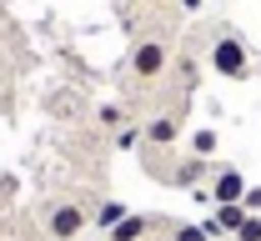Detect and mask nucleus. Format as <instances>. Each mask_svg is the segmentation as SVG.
<instances>
[{
	"mask_svg": "<svg viewBox=\"0 0 261 241\" xmlns=\"http://www.w3.org/2000/svg\"><path fill=\"white\" fill-rule=\"evenodd\" d=\"M216 146H221V136H216L211 126H201V131L191 136V156H201V161H211V151H216Z\"/></svg>",
	"mask_w": 261,
	"mask_h": 241,
	"instance_id": "nucleus-11",
	"label": "nucleus"
},
{
	"mask_svg": "<svg viewBox=\"0 0 261 241\" xmlns=\"http://www.w3.org/2000/svg\"><path fill=\"white\" fill-rule=\"evenodd\" d=\"M126 216H130V211L121 206V201H100L96 216H91V231H100V236H106V231H111V226H121Z\"/></svg>",
	"mask_w": 261,
	"mask_h": 241,
	"instance_id": "nucleus-9",
	"label": "nucleus"
},
{
	"mask_svg": "<svg viewBox=\"0 0 261 241\" xmlns=\"http://www.w3.org/2000/svg\"><path fill=\"white\" fill-rule=\"evenodd\" d=\"M161 226H171L166 216H146V211H130L121 226H111L100 241H151V231H161Z\"/></svg>",
	"mask_w": 261,
	"mask_h": 241,
	"instance_id": "nucleus-6",
	"label": "nucleus"
},
{
	"mask_svg": "<svg viewBox=\"0 0 261 241\" xmlns=\"http://www.w3.org/2000/svg\"><path fill=\"white\" fill-rule=\"evenodd\" d=\"M130 5H136V10H146V15H161L171 0H130Z\"/></svg>",
	"mask_w": 261,
	"mask_h": 241,
	"instance_id": "nucleus-15",
	"label": "nucleus"
},
{
	"mask_svg": "<svg viewBox=\"0 0 261 241\" xmlns=\"http://www.w3.org/2000/svg\"><path fill=\"white\" fill-rule=\"evenodd\" d=\"M91 196H56V201H45L40 206V236L45 241H75L91 231Z\"/></svg>",
	"mask_w": 261,
	"mask_h": 241,
	"instance_id": "nucleus-2",
	"label": "nucleus"
},
{
	"mask_svg": "<svg viewBox=\"0 0 261 241\" xmlns=\"http://www.w3.org/2000/svg\"><path fill=\"white\" fill-rule=\"evenodd\" d=\"M206 70H216L226 81H251V45L231 25H211V35H206Z\"/></svg>",
	"mask_w": 261,
	"mask_h": 241,
	"instance_id": "nucleus-3",
	"label": "nucleus"
},
{
	"mask_svg": "<svg viewBox=\"0 0 261 241\" xmlns=\"http://www.w3.org/2000/svg\"><path fill=\"white\" fill-rule=\"evenodd\" d=\"M181 141V111L176 105H161L141 121V156H161V151H176Z\"/></svg>",
	"mask_w": 261,
	"mask_h": 241,
	"instance_id": "nucleus-4",
	"label": "nucleus"
},
{
	"mask_svg": "<svg viewBox=\"0 0 261 241\" xmlns=\"http://www.w3.org/2000/svg\"><path fill=\"white\" fill-rule=\"evenodd\" d=\"M166 241H216V231H211L206 221H201V226H196V221H171V226H166Z\"/></svg>",
	"mask_w": 261,
	"mask_h": 241,
	"instance_id": "nucleus-10",
	"label": "nucleus"
},
{
	"mask_svg": "<svg viewBox=\"0 0 261 241\" xmlns=\"http://www.w3.org/2000/svg\"><path fill=\"white\" fill-rule=\"evenodd\" d=\"M171 61H176V35L166 31V25H156V31H141L136 40H130L126 61H121V91L126 96H151V91H161L166 75H171Z\"/></svg>",
	"mask_w": 261,
	"mask_h": 241,
	"instance_id": "nucleus-1",
	"label": "nucleus"
},
{
	"mask_svg": "<svg viewBox=\"0 0 261 241\" xmlns=\"http://www.w3.org/2000/svg\"><path fill=\"white\" fill-rule=\"evenodd\" d=\"M236 241H261V216H246L241 231H236Z\"/></svg>",
	"mask_w": 261,
	"mask_h": 241,
	"instance_id": "nucleus-13",
	"label": "nucleus"
},
{
	"mask_svg": "<svg viewBox=\"0 0 261 241\" xmlns=\"http://www.w3.org/2000/svg\"><path fill=\"white\" fill-rule=\"evenodd\" d=\"M171 5H176V15H201L206 0H171Z\"/></svg>",
	"mask_w": 261,
	"mask_h": 241,
	"instance_id": "nucleus-16",
	"label": "nucleus"
},
{
	"mask_svg": "<svg viewBox=\"0 0 261 241\" xmlns=\"http://www.w3.org/2000/svg\"><path fill=\"white\" fill-rule=\"evenodd\" d=\"M246 196V176L236 171V166H211V181H206V201H216V206H236Z\"/></svg>",
	"mask_w": 261,
	"mask_h": 241,
	"instance_id": "nucleus-5",
	"label": "nucleus"
},
{
	"mask_svg": "<svg viewBox=\"0 0 261 241\" xmlns=\"http://www.w3.org/2000/svg\"><path fill=\"white\" fill-rule=\"evenodd\" d=\"M111 146H116V151H130V146H141V121H130V126H121V131L111 136Z\"/></svg>",
	"mask_w": 261,
	"mask_h": 241,
	"instance_id": "nucleus-12",
	"label": "nucleus"
},
{
	"mask_svg": "<svg viewBox=\"0 0 261 241\" xmlns=\"http://www.w3.org/2000/svg\"><path fill=\"white\" fill-rule=\"evenodd\" d=\"M241 206H246V216H261V186H246V196H241Z\"/></svg>",
	"mask_w": 261,
	"mask_h": 241,
	"instance_id": "nucleus-14",
	"label": "nucleus"
},
{
	"mask_svg": "<svg viewBox=\"0 0 261 241\" xmlns=\"http://www.w3.org/2000/svg\"><path fill=\"white\" fill-rule=\"evenodd\" d=\"M136 121V111H130L126 101H106V105H96V131H106V136H116L121 126H130Z\"/></svg>",
	"mask_w": 261,
	"mask_h": 241,
	"instance_id": "nucleus-7",
	"label": "nucleus"
},
{
	"mask_svg": "<svg viewBox=\"0 0 261 241\" xmlns=\"http://www.w3.org/2000/svg\"><path fill=\"white\" fill-rule=\"evenodd\" d=\"M241 221H246V206L236 201V206H216V216H211L206 226H211L216 236H221V231H231V236H236V231H241Z\"/></svg>",
	"mask_w": 261,
	"mask_h": 241,
	"instance_id": "nucleus-8",
	"label": "nucleus"
}]
</instances>
